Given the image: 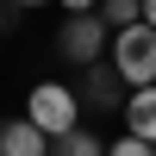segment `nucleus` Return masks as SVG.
I'll list each match as a JSON object with an SVG mask.
<instances>
[{
    "label": "nucleus",
    "instance_id": "10",
    "mask_svg": "<svg viewBox=\"0 0 156 156\" xmlns=\"http://www.w3.org/2000/svg\"><path fill=\"white\" fill-rule=\"evenodd\" d=\"M56 6L69 12V19H75V12H100V0H56Z\"/></svg>",
    "mask_w": 156,
    "mask_h": 156
},
{
    "label": "nucleus",
    "instance_id": "3",
    "mask_svg": "<svg viewBox=\"0 0 156 156\" xmlns=\"http://www.w3.org/2000/svg\"><path fill=\"white\" fill-rule=\"evenodd\" d=\"M56 50L69 62H81V69H94L100 56H112V25L100 19V12H75V19L56 31Z\"/></svg>",
    "mask_w": 156,
    "mask_h": 156
},
{
    "label": "nucleus",
    "instance_id": "5",
    "mask_svg": "<svg viewBox=\"0 0 156 156\" xmlns=\"http://www.w3.org/2000/svg\"><path fill=\"white\" fill-rule=\"evenodd\" d=\"M125 131L156 144V87H131V100H125Z\"/></svg>",
    "mask_w": 156,
    "mask_h": 156
},
{
    "label": "nucleus",
    "instance_id": "6",
    "mask_svg": "<svg viewBox=\"0 0 156 156\" xmlns=\"http://www.w3.org/2000/svg\"><path fill=\"white\" fill-rule=\"evenodd\" d=\"M119 87H125V75L112 69V56L87 69V100H94V106H125V100H119Z\"/></svg>",
    "mask_w": 156,
    "mask_h": 156
},
{
    "label": "nucleus",
    "instance_id": "2",
    "mask_svg": "<svg viewBox=\"0 0 156 156\" xmlns=\"http://www.w3.org/2000/svg\"><path fill=\"white\" fill-rule=\"evenodd\" d=\"M112 69L125 75V87H156V25L112 31Z\"/></svg>",
    "mask_w": 156,
    "mask_h": 156
},
{
    "label": "nucleus",
    "instance_id": "4",
    "mask_svg": "<svg viewBox=\"0 0 156 156\" xmlns=\"http://www.w3.org/2000/svg\"><path fill=\"white\" fill-rule=\"evenodd\" d=\"M0 156H50V137H44V131H37V125L19 112V119H6V125H0Z\"/></svg>",
    "mask_w": 156,
    "mask_h": 156
},
{
    "label": "nucleus",
    "instance_id": "9",
    "mask_svg": "<svg viewBox=\"0 0 156 156\" xmlns=\"http://www.w3.org/2000/svg\"><path fill=\"white\" fill-rule=\"evenodd\" d=\"M106 156H156V144H144V137H131V131H125V137H119Z\"/></svg>",
    "mask_w": 156,
    "mask_h": 156
},
{
    "label": "nucleus",
    "instance_id": "7",
    "mask_svg": "<svg viewBox=\"0 0 156 156\" xmlns=\"http://www.w3.org/2000/svg\"><path fill=\"white\" fill-rule=\"evenodd\" d=\"M144 6L150 0H100V19H106L112 31H125V25H144Z\"/></svg>",
    "mask_w": 156,
    "mask_h": 156
},
{
    "label": "nucleus",
    "instance_id": "12",
    "mask_svg": "<svg viewBox=\"0 0 156 156\" xmlns=\"http://www.w3.org/2000/svg\"><path fill=\"white\" fill-rule=\"evenodd\" d=\"M144 25H156V0H150V6H144Z\"/></svg>",
    "mask_w": 156,
    "mask_h": 156
},
{
    "label": "nucleus",
    "instance_id": "1",
    "mask_svg": "<svg viewBox=\"0 0 156 156\" xmlns=\"http://www.w3.org/2000/svg\"><path fill=\"white\" fill-rule=\"evenodd\" d=\"M25 119H31L44 137H69L75 125H81V100H75V87H62V81H37L31 94H25Z\"/></svg>",
    "mask_w": 156,
    "mask_h": 156
},
{
    "label": "nucleus",
    "instance_id": "8",
    "mask_svg": "<svg viewBox=\"0 0 156 156\" xmlns=\"http://www.w3.org/2000/svg\"><path fill=\"white\" fill-rule=\"evenodd\" d=\"M50 156H106V150H100L94 131H81V125H75L69 137H50Z\"/></svg>",
    "mask_w": 156,
    "mask_h": 156
},
{
    "label": "nucleus",
    "instance_id": "11",
    "mask_svg": "<svg viewBox=\"0 0 156 156\" xmlns=\"http://www.w3.org/2000/svg\"><path fill=\"white\" fill-rule=\"evenodd\" d=\"M6 6H50V0H6Z\"/></svg>",
    "mask_w": 156,
    "mask_h": 156
}]
</instances>
